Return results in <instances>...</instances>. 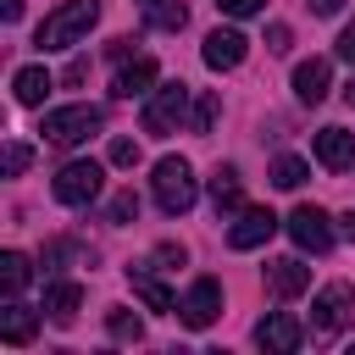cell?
<instances>
[{
  "label": "cell",
  "instance_id": "cell-1",
  "mask_svg": "<svg viewBox=\"0 0 355 355\" xmlns=\"http://www.w3.org/2000/svg\"><path fill=\"white\" fill-rule=\"evenodd\" d=\"M94 22H100V0H67V6H55V11L39 22L33 44H39V50H72Z\"/></svg>",
  "mask_w": 355,
  "mask_h": 355
},
{
  "label": "cell",
  "instance_id": "cell-2",
  "mask_svg": "<svg viewBox=\"0 0 355 355\" xmlns=\"http://www.w3.org/2000/svg\"><path fill=\"white\" fill-rule=\"evenodd\" d=\"M155 205L166 211V216H183L189 205H194V194H200V183H194V166L183 161V155H166V161H155Z\"/></svg>",
  "mask_w": 355,
  "mask_h": 355
},
{
  "label": "cell",
  "instance_id": "cell-3",
  "mask_svg": "<svg viewBox=\"0 0 355 355\" xmlns=\"http://www.w3.org/2000/svg\"><path fill=\"white\" fill-rule=\"evenodd\" d=\"M194 100V89L189 83H161V89H150V105H144V133H155V139H166V133H178V122H189V105Z\"/></svg>",
  "mask_w": 355,
  "mask_h": 355
},
{
  "label": "cell",
  "instance_id": "cell-4",
  "mask_svg": "<svg viewBox=\"0 0 355 355\" xmlns=\"http://www.w3.org/2000/svg\"><path fill=\"white\" fill-rule=\"evenodd\" d=\"M39 133L50 139V144H83L89 133H100V105H61V111H44V122H39Z\"/></svg>",
  "mask_w": 355,
  "mask_h": 355
},
{
  "label": "cell",
  "instance_id": "cell-5",
  "mask_svg": "<svg viewBox=\"0 0 355 355\" xmlns=\"http://www.w3.org/2000/svg\"><path fill=\"white\" fill-rule=\"evenodd\" d=\"M100 183H105V166H100V161H67V166L55 172L50 194H55L61 205H89V200L100 194Z\"/></svg>",
  "mask_w": 355,
  "mask_h": 355
},
{
  "label": "cell",
  "instance_id": "cell-6",
  "mask_svg": "<svg viewBox=\"0 0 355 355\" xmlns=\"http://www.w3.org/2000/svg\"><path fill=\"white\" fill-rule=\"evenodd\" d=\"M288 239H294L300 250H311V255H327V250H333V222H327V211H322V205H294V211H288Z\"/></svg>",
  "mask_w": 355,
  "mask_h": 355
},
{
  "label": "cell",
  "instance_id": "cell-7",
  "mask_svg": "<svg viewBox=\"0 0 355 355\" xmlns=\"http://www.w3.org/2000/svg\"><path fill=\"white\" fill-rule=\"evenodd\" d=\"M349 305H355V288H349V283H327V288L311 300V327H316V333H338V327L355 316Z\"/></svg>",
  "mask_w": 355,
  "mask_h": 355
},
{
  "label": "cell",
  "instance_id": "cell-8",
  "mask_svg": "<svg viewBox=\"0 0 355 355\" xmlns=\"http://www.w3.org/2000/svg\"><path fill=\"white\" fill-rule=\"evenodd\" d=\"M272 233H277V216H272L266 205H244L239 222L227 227V250H261Z\"/></svg>",
  "mask_w": 355,
  "mask_h": 355
},
{
  "label": "cell",
  "instance_id": "cell-9",
  "mask_svg": "<svg viewBox=\"0 0 355 355\" xmlns=\"http://www.w3.org/2000/svg\"><path fill=\"white\" fill-rule=\"evenodd\" d=\"M178 316H183L189 327H211V322L222 316V283H216V277H194V288L183 294Z\"/></svg>",
  "mask_w": 355,
  "mask_h": 355
},
{
  "label": "cell",
  "instance_id": "cell-10",
  "mask_svg": "<svg viewBox=\"0 0 355 355\" xmlns=\"http://www.w3.org/2000/svg\"><path fill=\"white\" fill-rule=\"evenodd\" d=\"M255 344H261V349H277V355H294V349L305 344V327H300L288 311H272V316L255 322Z\"/></svg>",
  "mask_w": 355,
  "mask_h": 355
},
{
  "label": "cell",
  "instance_id": "cell-11",
  "mask_svg": "<svg viewBox=\"0 0 355 355\" xmlns=\"http://www.w3.org/2000/svg\"><path fill=\"white\" fill-rule=\"evenodd\" d=\"M244 50H250V39H244L239 28H211L200 55H205V67H211V72H233V67L244 61Z\"/></svg>",
  "mask_w": 355,
  "mask_h": 355
},
{
  "label": "cell",
  "instance_id": "cell-12",
  "mask_svg": "<svg viewBox=\"0 0 355 355\" xmlns=\"http://www.w3.org/2000/svg\"><path fill=\"white\" fill-rule=\"evenodd\" d=\"M311 150H316V161L327 172H349L355 166V133H344V128H322Z\"/></svg>",
  "mask_w": 355,
  "mask_h": 355
},
{
  "label": "cell",
  "instance_id": "cell-13",
  "mask_svg": "<svg viewBox=\"0 0 355 355\" xmlns=\"http://www.w3.org/2000/svg\"><path fill=\"white\" fill-rule=\"evenodd\" d=\"M266 288H272L277 300H294V294H305V288H311V266H305V261H294V255H283V261H272V266H266Z\"/></svg>",
  "mask_w": 355,
  "mask_h": 355
},
{
  "label": "cell",
  "instance_id": "cell-14",
  "mask_svg": "<svg viewBox=\"0 0 355 355\" xmlns=\"http://www.w3.org/2000/svg\"><path fill=\"white\" fill-rule=\"evenodd\" d=\"M161 78V67L150 61V55H133V61H122V72H116V83H111V94L116 100H133V94H150V83Z\"/></svg>",
  "mask_w": 355,
  "mask_h": 355
},
{
  "label": "cell",
  "instance_id": "cell-15",
  "mask_svg": "<svg viewBox=\"0 0 355 355\" xmlns=\"http://www.w3.org/2000/svg\"><path fill=\"white\" fill-rule=\"evenodd\" d=\"M327 83H333V67H327L322 55H311V61L294 67V94H300L305 105H322V100H327Z\"/></svg>",
  "mask_w": 355,
  "mask_h": 355
},
{
  "label": "cell",
  "instance_id": "cell-16",
  "mask_svg": "<svg viewBox=\"0 0 355 355\" xmlns=\"http://www.w3.org/2000/svg\"><path fill=\"white\" fill-rule=\"evenodd\" d=\"M33 333H39V316H33V311H28V305H22L17 294H11V300H6V311H0V338L22 349V344H28Z\"/></svg>",
  "mask_w": 355,
  "mask_h": 355
},
{
  "label": "cell",
  "instance_id": "cell-17",
  "mask_svg": "<svg viewBox=\"0 0 355 355\" xmlns=\"http://www.w3.org/2000/svg\"><path fill=\"white\" fill-rule=\"evenodd\" d=\"M55 89V78L44 72V67H17V78H11V94H17V105H44V94Z\"/></svg>",
  "mask_w": 355,
  "mask_h": 355
},
{
  "label": "cell",
  "instance_id": "cell-18",
  "mask_svg": "<svg viewBox=\"0 0 355 355\" xmlns=\"http://www.w3.org/2000/svg\"><path fill=\"white\" fill-rule=\"evenodd\" d=\"M211 205H216V216L244 211V189H239V172H233V166H216V172H211Z\"/></svg>",
  "mask_w": 355,
  "mask_h": 355
},
{
  "label": "cell",
  "instance_id": "cell-19",
  "mask_svg": "<svg viewBox=\"0 0 355 355\" xmlns=\"http://www.w3.org/2000/svg\"><path fill=\"white\" fill-rule=\"evenodd\" d=\"M128 283H133V294H139V300H144L150 311H161V316H166V311H178V294H172L166 283H155L150 272H139V266H128Z\"/></svg>",
  "mask_w": 355,
  "mask_h": 355
},
{
  "label": "cell",
  "instance_id": "cell-20",
  "mask_svg": "<svg viewBox=\"0 0 355 355\" xmlns=\"http://www.w3.org/2000/svg\"><path fill=\"white\" fill-rule=\"evenodd\" d=\"M78 305H83V288H78V283H50V288H44V316H50V322L67 327V322L78 316Z\"/></svg>",
  "mask_w": 355,
  "mask_h": 355
},
{
  "label": "cell",
  "instance_id": "cell-21",
  "mask_svg": "<svg viewBox=\"0 0 355 355\" xmlns=\"http://www.w3.org/2000/svg\"><path fill=\"white\" fill-rule=\"evenodd\" d=\"M144 22L161 28V33H178V28L189 22V6H183V0H144Z\"/></svg>",
  "mask_w": 355,
  "mask_h": 355
},
{
  "label": "cell",
  "instance_id": "cell-22",
  "mask_svg": "<svg viewBox=\"0 0 355 355\" xmlns=\"http://www.w3.org/2000/svg\"><path fill=\"white\" fill-rule=\"evenodd\" d=\"M28 277H33V266H28V255H17V250H6V255H0V288H6V294H22V288H28Z\"/></svg>",
  "mask_w": 355,
  "mask_h": 355
},
{
  "label": "cell",
  "instance_id": "cell-23",
  "mask_svg": "<svg viewBox=\"0 0 355 355\" xmlns=\"http://www.w3.org/2000/svg\"><path fill=\"white\" fill-rule=\"evenodd\" d=\"M305 178H311V166H305L300 155H277V161H272V183H277V189H300Z\"/></svg>",
  "mask_w": 355,
  "mask_h": 355
},
{
  "label": "cell",
  "instance_id": "cell-24",
  "mask_svg": "<svg viewBox=\"0 0 355 355\" xmlns=\"http://www.w3.org/2000/svg\"><path fill=\"white\" fill-rule=\"evenodd\" d=\"M105 327H111V338H122V344H139V338H144V322H139L133 311H111Z\"/></svg>",
  "mask_w": 355,
  "mask_h": 355
},
{
  "label": "cell",
  "instance_id": "cell-25",
  "mask_svg": "<svg viewBox=\"0 0 355 355\" xmlns=\"http://www.w3.org/2000/svg\"><path fill=\"white\" fill-rule=\"evenodd\" d=\"M216 105H222L216 94H200V100H194V111H189V133H211V122H216Z\"/></svg>",
  "mask_w": 355,
  "mask_h": 355
},
{
  "label": "cell",
  "instance_id": "cell-26",
  "mask_svg": "<svg viewBox=\"0 0 355 355\" xmlns=\"http://www.w3.org/2000/svg\"><path fill=\"white\" fill-rule=\"evenodd\" d=\"M133 216H139V194H133V189L111 194V205H105V222H133Z\"/></svg>",
  "mask_w": 355,
  "mask_h": 355
},
{
  "label": "cell",
  "instance_id": "cell-27",
  "mask_svg": "<svg viewBox=\"0 0 355 355\" xmlns=\"http://www.w3.org/2000/svg\"><path fill=\"white\" fill-rule=\"evenodd\" d=\"M105 161H111V166H133V161H139V144H133V139H111Z\"/></svg>",
  "mask_w": 355,
  "mask_h": 355
},
{
  "label": "cell",
  "instance_id": "cell-28",
  "mask_svg": "<svg viewBox=\"0 0 355 355\" xmlns=\"http://www.w3.org/2000/svg\"><path fill=\"white\" fill-rule=\"evenodd\" d=\"M28 161H33V150H28V144H6V178H22V172H28Z\"/></svg>",
  "mask_w": 355,
  "mask_h": 355
},
{
  "label": "cell",
  "instance_id": "cell-29",
  "mask_svg": "<svg viewBox=\"0 0 355 355\" xmlns=\"http://www.w3.org/2000/svg\"><path fill=\"white\" fill-rule=\"evenodd\" d=\"M266 0H216V11H227V17H255Z\"/></svg>",
  "mask_w": 355,
  "mask_h": 355
},
{
  "label": "cell",
  "instance_id": "cell-30",
  "mask_svg": "<svg viewBox=\"0 0 355 355\" xmlns=\"http://www.w3.org/2000/svg\"><path fill=\"white\" fill-rule=\"evenodd\" d=\"M288 39H294V33H288L283 22H272V28H266V50H277V55H283V50H288Z\"/></svg>",
  "mask_w": 355,
  "mask_h": 355
},
{
  "label": "cell",
  "instance_id": "cell-31",
  "mask_svg": "<svg viewBox=\"0 0 355 355\" xmlns=\"http://www.w3.org/2000/svg\"><path fill=\"white\" fill-rule=\"evenodd\" d=\"M338 55L355 67V17H349V22H344V33H338Z\"/></svg>",
  "mask_w": 355,
  "mask_h": 355
},
{
  "label": "cell",
  "instance_id": "cell-32",
  "mask_svg": "<svg viewBox=\"0 0 355 355\" xmlns=\"http://www.w3.org/2000/svg\"><path fill=\"white\" fill-rule=\"evenodd\" d=\"M83 78H89V61L72 55V61H67V83H83Z\"/></svg>",
  "mask_w": 355,
  "mask_h": 355
},
{
  "label": "cell",
  "instance_id": "cell-33",
  "mask_svg": "<svg viewBox=\"0 0 355 355\" xmlns=\"http://www.w3.org/2000/svg\"><path fill=\"white\" fill-rule=\"evenodd\" d=\"M155 261H166V266H183V244H161V250H155Z\"/></svg>",
  "mask_w": 355,
  "mask_h": 355
},
{
  "label": "cell",
  "instance_id": "cell-34",
  "mask_svg": "<svg viewBox=\"0 0 355 355\" xmlns=\"http://www.w3.org/2000/svg\"><path fill=\"white\" fill-rule=\"evenodd\" d=\"M338 6H344V0H311V11H316V17H338Z\"/></svg>",
  "mask_w": 355,
  "mask_h": 355
},
{
  "label": "cell",
  "instance_id": "cell-35",
  "mask_svg": "<svg viewBox=\"0 0 355 355\" xmlns=\"http://www.w3.org/2000/svg\"><path fill=\"white\" fill-rule=\"evenodd\" d=\"M0 17H6V22H17V17H22V0H0Z\"/></svg>",
  "mask_w": 355,
  "mask_h": 355
},
{
  "label": "cell",
  "instance_id": "cell-36",
  "mask_svg": "<svg viewBox=\"0 0 355 355\" xmlns=\"http://www.w3.org/2000/svg\"><path fill=\"white\" fill-rule=\"evenodd\" d=\"M344 239H349V244H355V211H349V216H344Z\"/></svg>",
  "mask_w": 355,
  "mask_h": 355
},
{
  "label": "cell",
  "instance_id": "cell-37",
  "mask_svg": "<svg viewBox=\"0 0 355 355\" xmlns=\"http://www.w3.org/2000/svg\"><path fill=\"white\" fill-rule=\"evenodd\" d=\"M344 100H349V105H355V78H349V83H344Z\"/></svg>",
  "mask_w": 355,
  "mask_h": 355
}]
</instances>
